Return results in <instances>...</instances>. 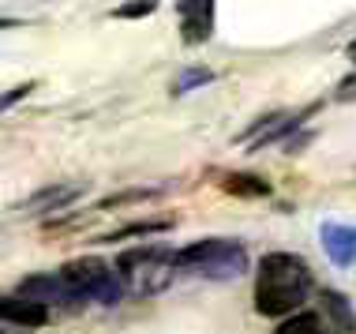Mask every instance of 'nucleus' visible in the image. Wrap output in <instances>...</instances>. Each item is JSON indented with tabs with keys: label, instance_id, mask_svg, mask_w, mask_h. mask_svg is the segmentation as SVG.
I'll return each instance as SVG.
<instances>
[{
	"label": "nucleus",
	"instance_id": "nucleus-1",
	"mask_svg": "<svg viewBox=\"0 0 356 334\" xmlns=\"http://www.w3.org/2000/svg\"><path fill=\"white\" fill-rule=\"evenodd\" d=\"M307 289H312V271L300 255L293 252H270L259 263V278H255V308L259 316H296V308L304 304Z\"/></svg>",
	"mask_w": 356,
	"mask_h": 334
},
{
	"label": "nucleus",
	"instance_id": "nucleus-2",
	"mask_svg": "<svg viewBox=\"0 0 356 334\" xmlns=\"http://www.w3.org/2000/svg\"><path fill=\"white\" fill-rule=\"evenodd\" d=\"M177 267L203 278H240L248 271V252L236 241H221V237H207L177 252Z\"/></svg>",
	"mask_w": 356,
	"mask_h": 334
},
{
	"label": "nucleus",
	"instance_id": "nucleus-3",
	"mask_svg": "<svg viewBox=\"0 0 356 334\" xmlns=\"http://www.w3.org/2000/svg\"><path fill=\"white\" fill-rule=\"evenodd\" d=\"M172 267H177V252L165 248H131L117 260V274L124 289H131L136 297H150L161 293L172 282Z\"/></svg>",
	"mask_w": 356,
	"mask_h": 334
},
{
	"label": "nucleus",
	"instance_id": "nucleus-4",
	"mask_svg": "<svg viewBox=\"0 0 356 334\" xmlns=\"http://www.w3.org/2000/svg\"><path fill=\"white\" fill-rule=\"evenodd\" d=\"M64 282L72 285L79 297H90V301H98L105 304V308H113V304H120L124 301V282H120V274L113 271L105 260H98V255H83V260H72V263H64Z\"/></svg>",
	"mask_w": 356,
	"mask_h": 334
},
{
	"label": "nucleus",
	"instance_id": "nucleus-5",
	"mask_svg": "<svg viewBox=\"0 0 356 334\" xmlns=\"http://www.w3.org/2000/svg\"><path fill=\"white\" fill-rule=\"evenodd\" d=\"M19 297L26 301H38V304H72V301H83L79 293L64 282V274H31V278L19 282Z\"/></svg>",
	"mask_w": 356,
	"mask_h": 334
},
{
	"label": "nucleus",
	"instance_id": "nucleus-6",
	"mask_svg": "<svg viewBox=\"0 0 356 334\" xmlns=\"http://www.w3.org/2000/svg\"><path fill=\"white\" fill-rule=\"evenodd\" d=\"M177 12H180V31H184V42L188 45L207 42L210 31H214V4H203V0H184V4H177Z\"/></svg>",
	"mask_w": 356,
	"mask_h": 334
},
{
	"label": "nucleus",
	"instance_id": "nucleus-7",
	"mask_svg": "<svg viewBox=\"0 0 356 334\" xmlns=\"http://www.w3.org/2000/svg\"><path fill=\"white\" fill-rule=\"evenodd\" d=\"M319 241H323V252L330 255V263L349 267V263L356 260V229H353V225L326 222V225L319 229Z\"/></svg>",
	"mask_w": 356,
	"mask_h": 334
},
{
	"label": "nucleus",
	"instance_id": "nucleus-8",
	"mask_svg": "<svg viewBox=\"0 0 356 334\" xmlns=\"http://www.w3.org/2000/svg\"><path fill=\"white\" fill-rule=\"evenodd\" d=\"M83 196V184H53V188H42V192H34L26 203H19V211L23 214H45V211H64L68 203Z\"/></svg>",
	"mask_w": 356,
	"mask_h": 334
},
{
	"label": "nucleus",
	"instance_id": "nucleus-9",
	"mask_svg": "<svg viewBox=\"0 0 356 334\" xmlns=\"http://www.w3.org/2000/svg\"><path fill=\"white\" fill-rule=\"evenodd\" d=\"M0 319L19 323V327H45L49 323V308L15 293V297H0Z\"/></svg>",
	"mask_w": 356,
	"mask_h": 334
},
{
	"label": "nucleus",
	"instance_id": "nucleus-10",
	"mask_svg": "<svg viewBox=\"0 0 356 334\" xmlns=\"http://www.w3.org/2000/svg\"><path fill=\"white\" fill-rule=\"evenodd\" d=\"M221 188H225L229 196H236V199H263V196H270V184H266L263 177H255V173H229L225 180H221Z\"/></svg>",
	"mask_w": 356,
	"mask_h": 334
},
{
	"label": "nucleus",
	"instance_id": "nucleus-11",
	"mask_svg": "<svg viewBox=\"0 0 356 334\" xmlns=\"http://www.w3.org/2000/svg\"><path fill=\"white\" fill-rule=\"evenodd\" d=\"M165 229H172V222H131L124 229H113V233L98 237V244H113V241H128V237H150V233H165Z\"/></svg>",
	"mask_w": 356,
	"mask_h": 334
},
{
	"label": "nucleus",
	"instance_id": "nucleus-12",
	"mask_svg": "<svg viewBox=\"0 0 356 334\" xmlns=\"http://www.w3.org/2000/svg\"><path fill=\"white\" fill-rule=\"evenodd\" d=\"M277 334H330V331H326V323L315 312H296V316H289L277 327Z\"/></svg>",
	"mask_w": 356,
	"mask_h": 334
},
{
	"label": "nucleus",
	"instance_id": "nucleus-13",
	"mask_svg": "<svg viewBox=\"0 0 356 334\" xmlns=\"http://www.w3.org/2000/svg\"><path fill=\"white\" fill-rule=\"evenodd\" d=\"M323 304H326V312H330V316H334V319L341 323V331H349V334H356V316H353L349 301H345L341 293L326 289V293H323Z\"/></svg>",
	"mask_w": 356,
	"mask_h": 334
},
{
	"label": "nucleus",
	"instance_id": "nucleus-14",
	"mask_svg": "<svg viewBox=\"0 0 356 334\" xmlns=\"http://www.w3.org/2000/svg\"><path fill=\"white\" fill-rule=\"evenodd\" d=\"M154 188H128V192H117V196H105L94 211H113V207H124V203H143V199H150Z\"/></svg>",
	"mask_w": 356,
	"mask_h": 334
},
{
	"label": "nucleus",
	"instance_id": "nucleus-15",
	"mask_svg": "<svg viewBox=\"0 0 356 334\" xmlns=\"http://www.w3.org/2000/svg\"><path fill=\"white\" fill-rule=\"evenodd\" d=\"M207 83H214V72L210 68H188L177 83H172V94H188L195 87H207Z\"/></svg>",
	"mask_w": 356,
	"mask_h": 334
},
{
	"label": "nucleus",
	"instance_id": "nucleus-16",
	"mask_svg": "<svg viewBox=\"0 0 356 334\" xmlns=\"http://www.w3.org/2000/svg\"><path fill=\"white\" fill-rule=\"evenodd\" d=\"M158 12V4L154 0H147V4H124V8H113V19H147V15H154Z\"/></svg>",
	"mask_w": 356,
	"mask_h": 334
},
{
	"label": "nucleus",
	"instance_id": "nucleus-17",
	"mask_svg": "<svg viewBox=\"0 0 356 334\" xmlns=\"http://www.w3.org/2000/svg\"><path fill=\"white\" fill-rule=\"evenodd\" d=\"M31 90H34V83H19V87L4 90V94H0V113H4V109H12L15 102H23V98H26V94H31Z\"/></svg>",
	"mask_w": 356,
	"mask_h": 334
},
{
	"label": "nucleus",
	"instance_id": "nucleus-18",
	"mask_svg": "<svg viewBox=\"0 0 356 334\" xmlns=\"http://www.w3.org/2000/svg\"><path fill=\"white\" fill-rule=\"evenodd\" d=\"M353 98H356V75L338 83V102H353Z\"/></svg>",
	"mask_w": 356,
	"mask_h": 334
},
{
	"label": "nucleus",
	"instance_id": "nucleus-19",
	"mask_svg": "<svg viewBox=\"0 0 356 334\" xmlns=\"http://www.w3.org/2000/svg\"><path fill=\"white\" fill-rule=\"evenodd\" d=\"M12 26H19V19H8V15H0V31H12Z\"/></svg>",
	"mask_w": 356,
	"mask_h": 334
},
{
	"label": "nucleus",
	"instance_id": "nucleus-20",
	"mask_svg": "<svg viewBox=\"0 0 356 334\" xmlns=\"http://www.w3.org/2000/svg\"><path fill=\"white\" fill-rule=\"evenodd\" d=\"M349 61L356 64V38H353V42H349Z\"/></svg>",
	"mask_w": 356,
	"mask_h": 334
}]
</instances>
